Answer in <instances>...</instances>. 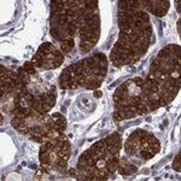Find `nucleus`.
I'll use <instances>...</instances> for the list:
<instances>
[{
  "instance_id": "obj_1",
  "label": "nucleus",
  "mask_w": 181,
  "mask_h": 181,
  "mask_svg": "<svg viewBox=\"0 0 181 181\" xmlns=\"http://www.w3.org/2000/svg\"><path fill=\"white\" fill-rule=\"evenodd\" d=\"M60 48H62L63 52L69 53L74 48V37H69V39L63 40V41H60Z\"/></svg>"
},
{
  "instance_id": "obj_2",
  "label": "nucleus",
  "mask_w": 181,
  "mask_h": 181,
  "mask_svg": "<svg viewBox=\"0 0 181 181\" xmlns=\"http://www.w3.org/2000/svg\"><path fill=\"white\" fill-rule=\"evenodd\" d=\"M94 47V45H92L90 42H80V49L83 52V53H87L89 51H92Z\"/></svg>"
},
{
  "instance_id": "obj_3",
  "label": "nucleus",
  "mask_w": 181,
  "mask_h": 181,
  "mask_svg": "<svg viewBox=\"0 0 181 181\" xmlns=\"http://www.w3.org/2000/svg\"><path fill=\"white\" fill-rule=\"evenodd\" d=\"M23 69L25 70V71L30 75V74H34L35 73V69H34V64L32 63V62H27L25 64H24V66H23Z\"/></svg>"
},
{
  "instance_id": "obj_4",
  "label": "nucleus",
  "mask_w": 181,
  "mask_h": 181,
  "mask_svg": "<svg viewBox=\"0 0 181 181\" xmlns=\"http://www.w3.org/2000/svg\"><path fill=\"white\" fill-rule=\"evenodd\" d=\"M173 168H174L175 170H177V172H180V153H179V155L175 157V159H174Z\"/></svg>"
},
{
  "instance_id": "obj_5",
  "label": "nucleus",
  "mask_w": 181,
  "mask_h": 181,
  "mask_svg": "<svg viewBox=\"0 0 181 181\" xmlns=\"http://www.w3.org/2000/svg\"><path fill=\"white\" fill-rule=\"evenodd\" d=\"M94 95H95L97 98H99V97H102V92H100V90H95V92H94Z\"/></svg>"
}]
</instances>
